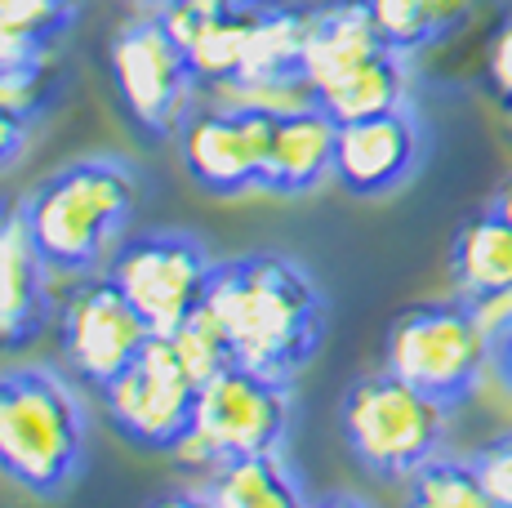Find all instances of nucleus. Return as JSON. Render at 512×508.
<instances>
[{"instance_id": "1", "label": "nucleus", "mask_w": 512, "mask_h": 508, "mask_svg": "<svg viewBox=\"0 0 512 508\" xmlns=\"http://www.w3.org/2000/svg\"><path fill=\"white\" fill-rule=\"evenodd\" d=\"M205 308L223 321L241 366L290 379L317 357L326 339V295L312 272L290 254H245L219 263Z\"/></svg>"}, {"instance_id": "2", "label": "nucleus", "mask_w": 512, "mask_h": 508, "mask_svg": "<svg viewBox=\"0 0 512 508\" xmlns=\"http://www.w3.org/2000/svg\"><path fill=\"white\" fill-rule=\"evenodd\" d=\"M139 192V170L116 156H85L36 183L23 201V219L49 272L85 277L107 263L139 210Z\"/></svg>"}, {"instance_id": "3", "label": "nucleus", "mask_w": 512, "mask_h": 508, "mask_svg": "<svg viewBox=\"0 0 512 508\" xmlns=\"http://www.w3.org/2000/svg\"><path fill=\"white\" fill-rule=\"evenodd\" d=\"M90 419L72 379L49 366L0 370V473L32 495H63L81 477Z\"/></svg>"}, {"instance_id": "4", "label": "nucleus", "mask_w": 512, "mask_h": 508, "mask_svg": "<svg viewBox=\"0 0 512 508\" xmlns=\"http://www.w3.org/2000/svg\"><path fill=\"white\" fill-rule=\"evenodd\" d=\"M339 424L352 459L366 473L383 482H406L423 459L446 446L450 406L383 366L343 393Z\"/></svg>"}, {"instance_id": "5", "label": "nucleus", "mask_w": 512, "mask_h": 508, "mask_svg": "<svg viewBox=\"0 0 512 508\" xmlns=\"http://www.w3.org/2000/svg\"><path fill=\"white\" fill-rule=\"evenodd\" d=\"M285 433H290V379L232 361L201 384L192 424L170 455L183 477H196L236 455L281 451Z\"/></svg>"}, {"instance_id": "6", "label": "nucleus", "mask_w": 512, "mask_h": 508, "mask_svg": "<svg viewBox=\"0 0 512 508\" xmlns=\"http://www.w3.org/2000/svg\"><path fill=\"white\" fill-rule=\"evenodd\" d=\"M490 353H495V335L486 330L477 304L464 295L406 308L383 339V366L419 384L423 393L441 397L446 406H459L481 384Z\"/></svg>"}, {"instance_id": "7", "label": "nucleus", "mask_w": 512, "mask_h": 508, "mask_svg": "<svg viewBox=\"0 0 512 508\" xmlns=\"http://www.w3.org/2000/svg\"><path fill=\"white\" fill-rule=\"evenodd\" d=\"M107 67H112V85L121 112L134 130L147 139H170L192 112L196 72L187 63V50L174 41L165 18L156 9L125 18L121 32L107 45Z\"/></svg>"}, {"instance_id": "8", "label": "nucleus", "mask_w": 512, "mask_h": 508, "mask_svg": "<svg viewBox=\"0 0 512 508\" xmlns=\"http://www.w3.org/2000/svg\"><path fill=\"white\" fill-rule=\"evenodd\" d=\"M219 263L187 232H134L107 254V277L139 308L152 335H174L196 308Z\"/></svg>"}, {"instance_id": "9", "label": "nucleus", "mask_w": 512, "mask_h": 508, "mask_svg": "<svg viewBox=\"0 0 512 508\" xmlns=\"http://www.w3.org/2000/svg\"><path fill=\"white\" fill-rule=\"evenodd\" d=\"M196 393H201V384L187 375V366L179 361V353H174L170 335H152L143 353L98 397H103L107 424H112L125 442L143 446V451L170 455L174 446L183 442L187 424H192Z\"/></svg>"}, {"instance_id": "10", "label": "nucleus", "mask_w": 512, "mask_h": 508, "mask_svg": "<svg viewBox=\"0 0 512 508\" xmlns=\"http://www.w3.org/2000/svg\"><path fill=\"white\" fill-rule=\"evenodd\" d=\"M152 326L121 295L112 277H85L58 308V353L76 384L103 393L147 348Z\"/></svg>"}, {"instance_id": "11", "label": "nucleus", "mask_w": 512, "mask_h": 508, "mask_svg": "<svg viewBox=\"0 0 512 508\" xmlns=\"http://www.w3.org/2000/svg\"><path fill=\"white\" fill-rule=\"evenodd\" d=\"M272 148V116L196 103L179 125V156L192 183L214 197H241L263 188Z\"/></svg>"}, {"instance_id": "12", "label": "nucleus", "mask_w": 512, "mask_h": 508, "mask_svg": "<svg viewBox=\"0 0 512 508\" xmlns=\"http://www.w3.org/2000/svg\"><path fill=\"white\" fill-rule=\"evenodd\" d=\"M423 152H428V139L410 103L361 116V121H343L334 139V179L352 197H388L419 174Z\"/></svg>"}, {"instance_id": "13", "label": "nucleus", "mask_w": 512, "mask_h": 508, "mask_svg": "<svg viewBox=\"0 0 512 508\" xmlns=\"http://www.w3.org/2000/svg\"><path fill=\"white\" fill-rule=\"evenodd\" d=\"M49 321V263L32 241L23 201H0V353L36 344Z\"/></svg>"}, {"instance_id": "14", "label": "nucleus", "mask_w": 512, "mask_h": 508, "mask_svg": "<svg viewBox=\"0 0 512 508\" xmlns=\"http://www.w3.org/2000/svg\"><path fill=\"white\" fill-rule=\"evenodd\" d=\"M170 500L214 504V508H294L308 500L299 473L281 451L236 455L223 459L210 473H196L187 491H174Z\"/></svg>"}, {"instance_id": "15", "label": "nucleus", "mask_w": 512, "mask_h": 508, "mask_svg": "<svg viewBox=\"0 0 512 508\" xmlns=\"http://www.w3.org/2000/svg\"><path fill=\"white\" fill-rule=\"evenodd\" d=\"M334 139H339V121L321 103L303 107V112L277 116L272 121V148H268V174H263V192H281V197H299L312 192L321 179L334 174Z\"/></svg>"}, {"instance_id": "16", "label": "nucleus", "mask_w": 512, "mask_h": 508, "mask_svg": "<svg viewBox=\"0 0 512 508\" xmlns=\"http://www.w3.org/2000/svg\"><path fill=\"white\" fill-rule=\"evenodd\" d=\"M392 50L374 27L366 0H330V5L312 9L308 23V45H303V76L312 90H326L330 81L348 76L366 58Z\"/></svg>"}, {"instance_id": "17", "label": "nucleus", "mask_w": 512, "mask_h": 508, "mask_svg": "<svg viewBox=\"0 0 512 508\" xmlns=\"http://www.w3.org/2000/svg\"><path fill=\"white\" fill-rule=\"evenodd\" d=\"M450 277L455 290L472 304L495 299L512 290V223L490 205V210L472 214L464 228L455 232L450 246Z\"/></svg>"}, {"instance_id": "18", "label": "nucleus", "mask_w": 512, "mask_h": 508, "mask_svg": "<svg viewBox=\"0 0 512 508\" xmlns=\"http://www.w3.org/2000/svg\"><path fill=\"white\" fill-rule=\"evenodd\" d=\"M317 103L326 107L334 121H361V116H379L392 107L410 103V67L401 50H383L366 58L361 67H352L348 76L330 81L326 90H317Z\"/></svg>"}, {"instance_id": "19", "label": "nucleus", "mask_w": 512, "mask_h": 508, "mask_svg": "<svg viewBox=\"0 0 512 508\" xmlns=\"http://www.w3.org/2000/svg\"><path fill=\"white\" fill-rule=\"evenodd\" d=\"M366 9L392 50L415 54L455 36L472 18L477 0H366Z\"/></svg>"}, {"instance_id": "20", "label": "nucleus", "mask_w": 512, "mask_h": 508, "mask_svg": "<svg viewBox=\"0 0 512 508\" xmlns=\"http://www.w3.org/2000/svg\"><path fill=\"white\" fill-rule=\"evenodd\" d=\"M205 103L219 107H236V112H259V116H290L303 107L317 103V90L303 72H236L223 81L205 85L201 90Z\"/></svg>"}, {"instance_id": "21", "label": "nucleus", "mask_w": 512, "mask_h": 508, "mask_svg": "<svg viewBox=\"0 0 512 508\" xmlns=\"http://www.w3.org/2000/svg\"><path fill=\"white\" fill-rule=\"evenodd\" d=\"M49 103H54V63H49V45L0 32V107L36 121Z\"/></svg>"}, {"instance_id": "22", "label": "nucleus", "mask_w": 512, "mask_h": 508, "mask_svg": "<svg viewBox=\"0 0 512 508\" xmlns=\"http://www.w3.org/2000/svg\"><path fill=\"white\" fill-rule=\"evenodd\" d=\"M406 500L423 508H486V486L477 477V464L459 455L437 451L423 459L415 473L406 477Z\"/></svg>"}, {"instance_id": "23", "label": "nucleus", "mask_w": 512, "mask_h": 508, "mask_svg": "<svg viewBox=\"0 0 512 508\" xmlns=\"http://www.w3.org/2000/svg\"><path fill=\"white\" fill-rule=\"evenodd\" d=\"M170 344H174V353H179V361L187 366V375L196 379V384H205V379H214L219 370H228L236 353H232V339H228V330H223V321L214 317L210 308H196L192 317L183 321L179 330L170 335Z\"/></svg>"}, {"instance_id": "24", "label": "nucleus", "mask_w": 512, "mask_h": 508, "mask_svg": "<svg viewBox=\"0 0 512 508\" xmlns=\"http://www.w3.org/2000/svg\"><path fill=\"white\" fill-rule=\"evenodd\" d=\"M72 18L76 0H0V32L49 45V50L72 27Z\"/></svg>"}, {"instance_id": "25", "label": "nucleus", "mask_w": 512, "mask_h": 508, "mask_svg": "<svg viewBox=\"0 0 512 508\" xmlns=\"http://www.w3.org/2000/svg\"><path fill=\"white\" fill-rule=\"evenodd\" d=\"M236 5H241V0H161V5H152V9L165 18V27L174 32V41L187 45L196 32H205L210 23L228 18Z\"/></svg>"}, {"instance_id": "26", "label": "nucleus", "mask_w": 512, "mask_h": 508, "mask_svg": "<svg viewBox=\"0 0 512 508\" xmlns=\"http://www.w3.org/2000/svg\"><path fill=\"white\" fill-rule=\"evenodd\" d=\"M472 464H477V477H481V486H486V500L499 508H512V433L481 446V451L472 455Z\"/></svg>"}, {"instance_id": "27", "label": "nucleus", "mask_w": 512, "mask_h": 508, "mask_svg": "<svg viewBox=\"0 0 512 508\" xmlns=\"http://www.w3.org/2000/svg\"><path fill=\"white\" fill-rule=\"evenodd\" d=\"M486 72L490 85L504 103H512V18L499 23V32L490 36V50H486Z\"/></svg>"}, {"instance_id": "28", "label": "nucleus", "mask_w": 512, "mask_h": 508, "mask_svg": "<svg viewBox=\"0 0 512 508\" xmlns=\"http://www.w3.org/2000/svg\"><path fill=\"white\" fill-rule=\"evenodd\" d=\"M27 134H32V121L9 107H0V170L18 161V152L27 148Z\"/></svg>"}, {"instance_id": "29", "label": "nucleus", "mask_w": 512, "mask_h": 508, "mask_svg": "<svg viewBox=\"0 0 512 508\" xmlns=\"http://www.w3.org/2000/svg\"><path fill=\"white\" fill-rule=\"evenodd\" d=\"M490 205H495V210H499V214H504V219L512 223V174L504 179V188L495 192V201H490Z\"/></svg>"}, {"instance_id": "30", "label": "nucleus", "mask_w": 512, "mask_h": 508, "mask_svg": "<svg viewBox=\"0 0 512 508\" xmlns=\"http://www.w3.org/2000/svg\"><path fill=\"white\" fill-rule=\"evenodd\" d=\"M134 5H161V0H134Z\"/></svg>"}, {"instance_id": "31", "label": "nucleus", "mask_w": 512, "mask_h": 508, "mask_svg": "<svg viewBox=\"0 0 512 508\" xmlns=\"http://www.w3.org/2000/svg\"><path fill=\"white\" fill-rule=\"evenodd\" d=\"M508 130H512V103H508Z\"/></svg>"}]
</instances>
